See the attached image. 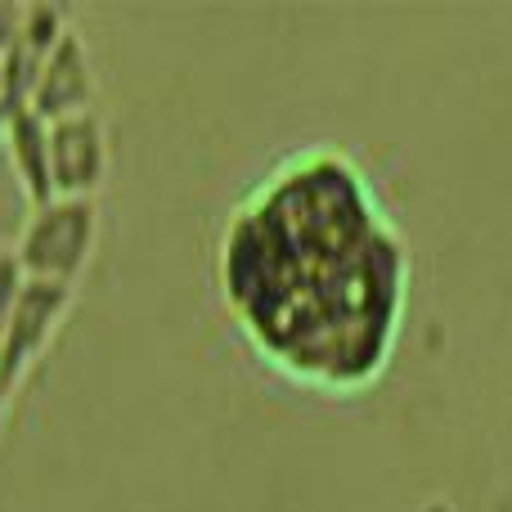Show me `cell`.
<instances>
[{"instance_id":"6da1fadb","label":"cell","mask_w":512,"mask_h":512,"mask_svg":"<svg viewBox=\"0 0 512 512\" xmlns=\"http://www.w3.org/2000/svg\"><path fill=\"white\" fill-rule=\"evenodd\" d=\"M221 279L248 337L292 378L360 387L387 364L405 252L346 153H297L234 207Z\"/></svg>"},{"instance_id":"7a4b0ae2","label":"cell","mask_w":512,"mask_h":512,"mask_svg":"<svg viewBox=\"0 0 512 512\" xmlns=\"http://www.w3.org/2000/svg\"><path fill=\"white\" fill-rule=\"evenodd\" d=\"M86 198H45L36 216L27 221L23 239H18V265L32 279H63L81 265L90 243V221H86Z\"/></svg>"},{"instance_id":"3957f363","label":"cell","mask_w":512,"mask_h":512,"mask_svg":"<svg viewBox=\"0 0 512 512\" xmlns=\"http://www.w3.org/2000/svg\"><path fill=\"white\" fill-rule=\"evenodd\" d=\"M63 301H68V283L63 279H32L27 274L23 292L14 301V315H9L5 333H0V391L14 387L18 373L50 342L54 324L63 315Z\"/></svg>"},{"instance_id":"277c9868","label":"cell","mask_w":512,"mask_h":512,"mask_svg":"<svg viewBox=\"0 0 512 512\" xmlns=\"http://www.w3.org/2000/svg\"><path fill=\"white\" fill-rule=\"evenodd\" d=\"M99 126L86 113H68L50 126V185L63 198H77L99 176Z\"/></svg>"},{"instance_id":"5b68a950","label":"cell","mask_w":512,"mask_h":512,"mask_svg":"<svg viewBox=\"0 0 512 512\" xmlns=\"http://www.w3.org/2000/svg\"><path fill=\"white\" fill-rule=\"evenodd\" d=\"M23 283H27V274H23V265H18V256L0 252V333H5L9 315H14V301H18V292H23Z\"/></svg>"},{"instance_id":"8992f818","label":"cell","mask_w":512,"mask_h":512,"mask_svg":"<svg viewBox=\"0 0 512 512\" xmlns=\"http://www.w3.org/2000/svg\"><path fill=\"white\" fill-rule=\"evenodd\" d=\"M0 104H5V81H0Z\"/></svg>"}]
</instances>
